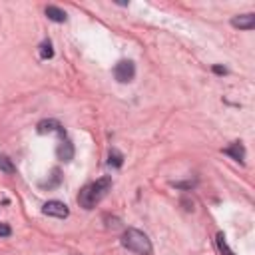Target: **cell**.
<instances>
[{
	"instance_id": "6da1fadb",
	"label": "cell",
	"mask_w": 255,
	"mask_h": 255,
	"mask_svg": "<svg viewBox=\"0 0 255 255\" xmlns=\"http://www.w3.org/2000/svg\"><path fill=\"white\" fill-rule=\"evenodd\" d=\"M112 189V177H100L94 183H88L86 187H82L80 195H78V203L84 209H94Z\"/></svg>"
},
{
	"instance_id": "7a4b0ae2",
	"label": "cell",
	"mask_w": 255,
	"mask_h": 255,
	"mask_svg": "<svg viewBox=\"0 0 255 255\" xmlns=\"http://www.w3.org/2000/svg\"><path fill=\"white\" fill-rule=\"evenodd\" d=\"M122 245L126 249H129V251L137 253V255H149L151 253V241H149V237L143 231L133 229V227H129V229L124 231Z\"/></svg>"
},
{
	"instance_id": "3957f363",
	"label": "cell",
	"mask_w": 255,
	"mask_h": 255,
	"mask_svg": "<svg viewBox=\"0 0 255 255\" xmlns=\"http://www.w3.org/2000/svg\"><path fill=\"white\" fill-rule=\"evenodd\" d=\"M135 76V66L131 60H120L116 66H114V78L120 82V84H126V82H131Z\"/></svg>"
},
{
	"instance_id": "277c9868",
	"label": "cell",
	"mask_w": 255,
	"mask_h": 255,
	"mask_svg": "<svg viewBox=\"0 0 255 255\" xmlns=\"http://www.w3.org/2000/svg\"><path fill=\"white\" fill-rule=\"evenodd\" d=\"M42 213L44 215H50V217H58V219H64L70 215V209L66 203L58 201V199H52V201H46L44 207H42Z\"/></svg>"
},
{
	"instance_id": "5b68a950",
	"label": "cell",
	"mask_w": 255,
	"mask_h": 255,
	"mask_svg": "<svg viewBox=\"0 0 255 255\" xmlns=\"http://www.w3.org/2000/svg\"><path fill=\"white\" fill-rule=\"evenodd\" d=\"M38 133H60V137L62 135H66V131H64V126L58 122V120H42V122H38Z\"/></svg>"
},
{
	"instance_id": "8992f818",
	"label": "cell",
	"mask_w": 255,
	"mask_h": 255,
	"mask_svg": "<svg viewBox=\"0 0 255 255\" xmlns=\"http://www.w3.org/2000/svg\"><path fill=\"white\" fill-rule=\"evenodd\" d=\"M56 155H58V159H62V161H72V157H74V143H72L66 135H62V141L58 143Z\"/></svg>"
},
{
	"instance_id": "52a82bcc",
	"label": "cell",
	"mask_w": 255,
	"mask_h": 255,
	"mask_svg": "<svg viewBox=\"0 0 255 255\" xmlns=\"http://www.w3.org/2000/svg\"><path fill=\"white\" fill-rule=\"evenodd\" d=\"M231 24L235 28H241V30H253L255 28V14H239V16H233L231 18Z\"/></svg>"
},
{
	"instance_id": "ba28073f",
	"label": "cell",
	"mask_w": 255,
	"mask_h": 255,
	"mask_svg": "<svg viewBox=\"0 0 255 255\" xmlns=\"http://www.w3.org/2000/svg\"><path fill=\"white\" fill-rule=\"evenodd\" d=\"M223 153H227V155H231L235 161H239V163H243L245 161V147H243V143L241 141H233L229 147H225L223 149Z\"/></svg>"
},
{
	"instance_id": "9c48e42d",
	"label": "cell",
	"mask_w": 255,
	"mask_h": 255,
	"mask_svg": "<svg viewBox=\"0 0 255 255\" xmlns=\"http://www.w3.org/2000/svg\"><path fill=\"white\" fill-rule=\"evenodd\" d=\"M46 16L52 20V22H66V12L58 6H46Z\"/></svg>"
},
{
	"instance_id": "30bf717a",
	"label": "cell",
	"mask_w": 255,
	"mask_h": 255,
	"mask_svg": "<svg viewBox=\"0 0 255 255\" xmlns=\"http://www.w3.org/2000/svg\"><path fill=\"white\" fill-rule=\"evenodd\" d=\"M0 169H2L4 173H8V175L16 173V165H14L12 159H10L8 155H4V153H0Z\"/></svg>"
},
{
	"instance_id": "8fae6325",
	"label": "cell",
	"mask_w": 255,
	"mask_h": 255,
	"mask_svg": "<svg viewBox=\"0 0 255 255\" xmlns=\"http://www.w3.org/2000/svg\"><path fill=\"white\" fill-rule=\"evenodd\" d=\"M215 243H217V249H219L223 255H233V251L229 249V245H227V241H225V235H223V233H217V235H215Z\"/></svg>"
},
{
	"instance_id": "7c38bea8",
	"label": "cell",
	"mask_w": 255,
	"mask_h": 255,
	"mask_svg": "<svg viewBox=\"0 0 255 255\" xmlns=\"http://www.w3.org/2000/svg\"><path fill=\"white\" fill-rule=\"evenodd\" d=\"M108 163L114 165V167H120V165L124 163V155H122L118 149H110V159H108Z\"/></svg>"
},
{
	"instance_id": "4fadbf2b",
	"label": "cell",
	"mask_w": 255,
	"mask_h": 255,
	"mask_svg": "<svg viewBox=\"0 0 255 255\" xmlns=\"http://www.w3.org/2000/svg\"><path fill=\"white\" fill-rule=\"evenodd\" d=\"M40 56L46 60V58H52L54 56V50H52V44L46 40V42H42L40 44Z\"/></svg>"
},
{
	"instance_id": "5bb4252c",
	"label": "cell",
	"mask_w": 255,
	"mask_h": 255,
	"mask_svg": "<svg viewBox=\"0 0 255 255\" xmlns=\"http://www.w3.org/2000/svg\"><path fill=\"white\" fill-rule=\"evenodd\" d=\"M10 233H12L10 225H6V223H0V237H8Z\"/></svg>"
},
{
	"instance_id": "9a60e30c",
	"label": "cell",
	"mask_w": 255,
	"mask_h": 255,
	"mask_svg": "<svg viewBox=\"0 0 255 255\" xmlns=\"http://www.w3.org/2000/svg\"><path fill=\"white\" fill-rule=\"evenodd\" d=\"M195 183L193 181H185V183H175V187H181V189H191Z\"/></svg>"
},
{
	"instance_id": "2e32d148",
	"label": "cell",
	"mask_w": 255,
	"mask_h": 255,
	"mask_svg": "<svg viewBox=\"0 0 255 255\" xmlns=\"http://www.w3.org/2000/svg\"><path fill=\"white\" fill-rule=\"evenodd\" d=\"M213 72H215V74H225V68H221V66H213Z\"/></svg>"
}]
</instances>
